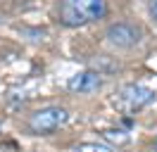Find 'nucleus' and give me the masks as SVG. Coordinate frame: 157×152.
Instances as JSON below:
<instances>
[{"instance_id":"1","label":"nucleus","mask_w":157,"mask_h":152,"mask_svg":"<svg viewBox=\"0 0 157 152\" xmlns=\"http://www.w3.org/2000/svg\"><path fill=\"white\" fill-rule=\"evenodd\" d=\"M107 12L105 0H59L57 19L64 26H86L95 19H102Z\"/></svg>"},{"instance_id":"2","label":"nucleus","mask_w":157,"mask_h":152,"mask_svg":"<svg viewBox=\"0 0 157 152\" xmlns=\"http://www.w3.org/2000/svg\"><path fill=\"white\" fill-rule=\"evenodd\" d=\"M69 121V112L64 107H40L36 112H31L29 116V131L36 135H50L52 131H57L59 126H64Z\"/></svg>"},{"instance_id":"3","label":"nucleus","mask_w":157,"mask_h":152,"mask_svg":"<svg viewBox=\"0 0 157 152\" xmlns=\"http://www.w3.org/2000/svg\"><path fill=\"white\" fill-rule=\"evenodd\" d=\"M155 100V90L147 88V86H140V83H128V86H121L114 95V104L124 114H133L138 109H143L147 104Z\"/></svg>"},{"instance_id":"4","label":"nucleus","mask_w":157,"mask_h":152,"mask_svg":"<svg viewBox=\"0 0 157 152\" xmlns=\"http://www.w3.org/2000/svg\"><path fill=\"white\" fill-rule=\"evenodd\" d=\"M105 38H107L109 45L119 48V50H128L140 43V28L131 21H117V24H109L107 31H105Z\"/></svg>"},{"instance_id":"5","label":"nucleus","mask_w":157,"mask_h":152,"mask_svg":"<svg viewBox=\"0 0 157 152\" xmlns=\"http://www.w3.org/2000/svg\"><path fill=\"white\" fill-rule=\"evenodd\" d=\"M100 86H102V76L100 71H78L67 81L69 93H78V95H86V93H95Z\"/></svg>"},{"instance_id":"6","label":"nucleus","mask_w":157,"mask_h":152,"mask_svg":"<svg viewBox=\"0 0 157 152\" xmlns=\"http://www.w3.org/2000/svg\"><path fill=\"white\" fill-rule=\"evenodd\" d=\"M100 135H102V140H107L109 145H117V147L131 142V135L126 131H121V128H107V131H102Z\"/></svg>"},{"instance_id":"7","label":"nucleus","mask_w":157,"mask_h":152,"mask_svg":"<svg viewBox=\"0 0 157 152\" xmlns=\"http://www.w3.org/2000/svg\"><path fill=\"white\" fill-rule=\"evenodd\" d=\"M71 152H112V147H105V145H98V142H81Z\"/></svg>"},{"instance_id":"8","label":"nucleus","mask_w":157,"mask_h":152,"mask_svg":"<svg viewBox=\"0 0 157 152\" xmlns=\"http://www.w3.org/2000/svg\"><path fill=\"white\" fill-rule=\"evenodd\" d=\"M147 12H150V17L157 21V0H150V5H147Z\"/></svg>"},{"instance_id":"9","label":"nucleus","mask_w":157,"mask_h":152,"mask_svg":"<svg viewBox=\"0 0 157 152\" xmlns=\"http://www.w3.org/2000/svg\"><path fill=\"white\" fill-rule=\"evenodd\" d=\"M14 2H24V0H14Z\"/></svg>"}]
</instances>
